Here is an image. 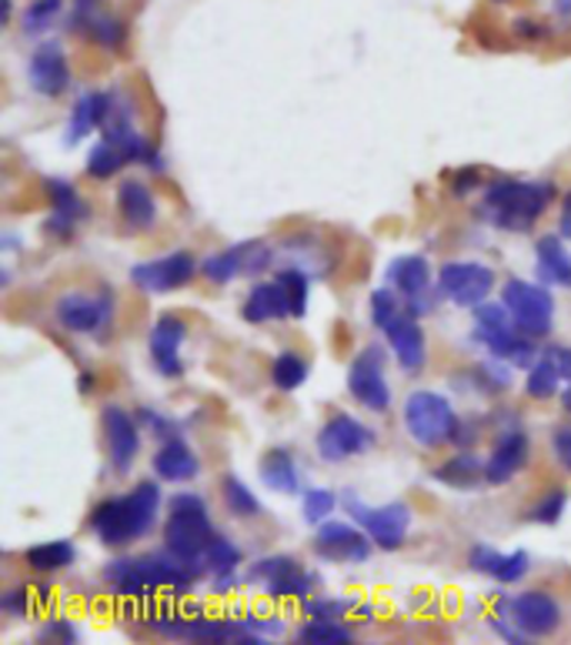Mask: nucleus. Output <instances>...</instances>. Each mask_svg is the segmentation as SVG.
Masks as SVG:
<instances>
[{"instance_id": "a878e982", "label": "nucleus", "mask_w": 571, "mask_h": 645, "mask_svg": "<svg viewBox=\"0 0 571 645\" xmlns=\"http://www.w3.org/2000/svg\"><path fill=\"white\" fill-rule=\"evenodd\" d=\"M524 458H528V438L521 431H508V435L498 438L491 458L484 462V478L491 485H504V482H511L518 475Z\"/></svg>"}, {"instance_id": "864d4df0", "label": "nucleus", "mask_w": 571, "mask_h": 645, "mask_svg": "<svg viewBox=\"0 0 571 645\" xmlns=\"http://www.w3.org/2000/svg\"><path fill=\"white\" fill-rule=\"evenodd\" d=\"M558 235H561V238H571V191H568L564 201H561V225H558Z\"/></svg>"}, {"instance_id": "2f4dec72", "label": "nucleus", "mask_w": 571, "mask_h": 645, "mask_svg": "<svg viewBox=\"0 0 571 645\" xmlns=\"http://www.w3.org/2000/svg\"><path fill=\"white\" fill-rule=\"evenodd\" d=\"M261 478L268 488L274 492H284V495H294L301 488V475H298V465L291 458V452L284 448H274L261 458Z\"/></svg>"}, {"instance_id": "37998d69", "label": "nucleus", "mask_w": 571, "mask_h": 645, "mask_svg": "<svg viewBox=\"0 0 571 645\" xmlns=\"http://www.w3.org/2000/svg\"><path fill=\"white\" fill-rule=\"evenodd\" d=\"M558 385H561L558 371H554L544 358H538L534 368L528 371V395H534V398H551V395L558 391Z\"/></svg>"}, {"instance_id": "09e8293b", "label": "nucleus", "mask_w": 571, "mask_h": 645, "mask_svg": "<svg viewBox=\"0 0 571 645\" xmlns=\"http://www.w3.org/2000/svg\"><path fill=\"white\" fill-rule=\"evenodd\" d=\"M0 608L11 612V615H24V612H28V588H24V585L11 588L4 598H0Z\"/></svg>"}, {"instance_id": "39448f33", "label": "nucleus", "mask_w": 571, "mask_h": 645, "mask_svg": "<svg viewBox=\"0 0 571 645\" xmlns=\"http://www.w3.org/2000/svg\"><path fill=\"white\" fill-rule=\"evenodd\" d=\"M474 338L484 348H491V355H498V358H504L511 365H528L531 361V351H534L531 348V338L514 325V318L504 308V301L501 305L481 301L474 308Z\"/></svg>"}, {"instance_id": "b1692460", "label": "nucleus", "mask_w": 571, "mask_h": 645, "mask_svg": "<svg viewBox=\"0 0 571 645\" xmlns=\"http://www.w3.org/2000/svg\"><path fill=\"white\" fill-rule=\"evenodd\" d=\"M468 562H471L474 572H484V575H491V578L501 582V585L521 582L524 572H528V565H531L524 548H518V552H511V555H501V552H494V548H488V545H474L471 555H468Z\"/></svg>"}, {"instance_id": "2eb2a0df", "label": "nucleus", "mask_w": 571, "mask_h": 645, "mask_svg": "<svg viewBox=\"0 0 571 645\" xmlns=\"http://www.w3.org/2000/svg\"><path fill=\"white\" fill-rule=\"evenodd\" d=\"M154 628L164 632V635L198 638V642H251V645H261V638L251 632V625H241V622H211V618L188 622L181 615H171V618H161Z\"/></svg>"}, {"instance_id": "c03bdc74", "label": "nucleus", "mask_w": 571, "mask_h": 645, "mask_svg": "<svg viewBox=\"0 0 571 645\" xmlns=\"http://www.w3.org/2000/svg\"><path fill=\"white\" fill-rule=\"evenodd\" d=\"M334 505H338L334 492H328V488H311V492L304 495V518H308L311 525H321V522H328V515L334 512Z\"/></svg>"}, {"instance_id": "c85d7f7f", "label": "nucleus", "mask_w": 571, "mask_h": 645, "mask_svg": "<svg viewBox=\"0 0 571 645\" xmlns=\"http://www.w3.org/2000/svg\"><path fill=\"white\" fill-rule=\"evenodd\" d=\"M534 251H538V275H541V281L571 288V251L564 248L561 235L538 238Z\"/></svg>"}, {"instance_id": "0eeeda50", "label": "nucleus", "mask_w": 571, "mask_h": 645, "mask_svg": "<svg viewBox=\"0 0 571 645\" xmlns=\"http://www.w3.org/2000/svg\"><path fill=\"white\" fill-rule=\"evenodd\" d=\"M504 308L511 311L514 325L528 335V338H544L551 331V315H554V298L548 295V288L531 285V281H508L501 291Z\"/></svg>"}, {"instance_id": "3c124183", "label": "nucleus", "mask_w": 571, "mask_h": 645, "mask_svg": "<svg viewBox=\"0 0 571 645\" xmlns=\"http://www.w3.org/2000/svg\"><path fill=\"white\" fill-rule=\"evenodd\" d=\"M341 612H348V602H341V598H324V602H308V615H321V618H331V615H341Z\"/></svg>"}, {"instance_id": "9b49d317", "label": "nucleus", "mask_w": 571, "mask_h": 645, "mask_svg": "<svg viewBox=\"0 0 571 645\" xmlns=\"http://www.w3.org/2000/svg\"><path fill=\"white\" fill-rule=\"evenodd\" d=\"M348 505H351L354 518L364 525V532L371 535L374 545H381V548L391 552V548H398V545L408 538L411 508H408L404 502H391V505H384V508H368V505L348 498Z\"/></svg>"}, {"instance_id": "a211bd4d", "label": "nucleus", "mask_w": 571, "mask_h": 645, "mask_svg": "<svg viewBox=\"0 0 571 645\" xmlns=\"http://www.w3.org/2000/svg\"><path fill=\"white\" fill-rule=\"evenodd\" d=\"M314 548L334 562H364L371 555V535L348 522H321Z\"/></svg>"}, {"instance_id": "cd10ccee", "label": "nucleus", "mask_w": 571, "mask_h": 645, "mask_svg": "<svg viewBox=\"0 0 571 645\" xmlns=\"http://www.w3.org/2000/svg\"><path fill=\"white\" fill-rule=\"evenodd\" d=\"M118 211L131 231H148L158 221V205L154 195L141 181H124L118 191Z\"/></svg>"}, {"instance_id": "f704fd0d", "label": "nucleus", "mask_w": 571, "mask_h": 645, "mask_svg": "<svg viewBox=\"0 0 571 645\" xmlns=\"http://www.w3.org/2000/svg\"><path fill=\"white\" fill-rule=\"evenodd\" d=\"M271 381H274L281 391H294V388H301V385L308 381V365H304V358H298L294 351L278 355V358H274V365H271Z\"/></svg>"}, {"instance_id": "aec40b11", "label": "nucleus", "mask_w": 571, "mask_h": 645, "mask_svg": "<svg viewBox=\"0 0 571 645\" xmlns=\"http://www.w3.org/2000/svg\"><path fill=\"white\" fill-rule=\"evenodd\" d=\"M104 435H108L111 465H114L118 472H131V465H134V458H138V452H141L138 421H134L124 408L111 405V408H104Z\"/></svg>"}, {"instance_id": "ea45409f", "label": "nucleus", "mask_w": 571, "mask_h": 645, "mask_svg": "<svg viewBox=\"0 0 571 645\" xmlns=\"http://www.w3.org/2000/svg\"><path fill=\"white\" fill-rule=\"evenodd\" d=\"M64 8V0H34V4L24 11V34H44L48 28H54L58 14Z\"/></svg>"}, {"instance_id": "f257e3e1", "label": "nucleus", "mask_w": 571, "mask_h": 645, "mask_svg": "<svg viewBox=\"0 0 571 645\" xmlns=\"http://www.w3.org/2000/svg\"><path fill=\"white\" fill-rule=\"evenodd\" d=\"M104 578L118 595H151L158 588H188L198 578V562H184L174 552L128 555L111 562Z\"/></svg>"}, {"instance_id": "4be33fe9", "label": "nucleus", "mask_w": 571, "mask_h": 645, "mask_svg": "<svg viewBox=\"0 0 571 645\" xmlns=\"http://www.w3.org/2000/svg\"><path fill=\"white\" fill-rule=\"evenodd\" d=\"M391 285L401 291V298L408 301V308L418 315L428 308V288H431V271H428V261L418 258V255H408V258H398L388 271Z\"/></svg>"}, {"instance_id": "a19ab883", "label": "nucleus", "mask_w": 571, "mask_h": 645, "mask_svg": "<svg viewBox=\"0 0 571 645\" xmlns=\"http://www.w3.org/2000/svg\"><path fill=\"white\" fill-rule=\"evenodd\" d=\"M204 558H208V568L214 572V575H221V578H228L234 568H238V562H241V552L218 532L214 535V542H211V548L204 552Z\"/></svg>"}, {"instance_id": "7c9ffc66", "label": "nucleus", "mask_w": 571, "mask_h": 645, "mask_svg": "<svg viewBox=\"0 0 571 645\" xmlns=\"http://www.w3.org/2000/svg\"><path fill=\"white\" fill-rule=\"evenodd\" d=\"M154 472L164 478V482H191L198 472H201V462L198 455L188 448V441H168L158 455H154Z\"/></svg>"}, {"instance_id": "20e7f679", "label": "nucleus", "mask_w": 571, "mask_h": 645, "mask_svg": "<svg viewBox=\"0 0 571 645\" xmlns=\"http://www.w3.org/2000/svg\"><path fill=\"white\" fill-rule=\"evenodd\" d=\"M214 535H218V528L211 525V515H208V505H204L201 495L181 492V495L171 498V512H168V522H164L168 552H174L184 562H198L211 548Z\"/></svg>"}, {"instance_id": "c9c22d12", "label": "nucleus", "mask_w": 571, "mask_h": 645, "mask_svg": "<svg viewBox=\"0 0 571 645\" xmlns=\"http://www.w3.org/2000/svg\"><path fill=\"white\" fill-rule=\"evenodd\" d=\"M124 165H128L124 151H121L118 145H111V141L98 145V148L88 155V175H91V178H101V181L111 178V175H118Z\"/></svg>"}, {"instance_id": "6ab92c4d", "label": "nucleus", "mask_w": 571, "mask_h": 645, "mask_svg": "<svg viewBox=\"0 0 571 645\" xmlns=\"http://www.w3.org/2000/svg\"><path fill=\"white\" fill-rule=\"evenodd\" d=\"M511 615H514L518 632H524L528 638H541L558 628L561 605L548 592H524L511 602Z\"/></svg>"}, {"instance_id": "bb28decb", "label": "nucleus", "mask_w": 571, "mask_h": 645, "mask_svg": "<svg viewBox=\"0 0 571 645\" xmlns=\"http://www.w3.org/2000/svg\"><path fill=\"white\" fill-rule=\"evenodd\" d=\"M44 188H48L51 205H54V218H51L48 228H51L54 235L68 238V235L74 231V225L88 218V205H84L81 195H78L68 181H61V178H48Z\"/></svg>"}, {"instance_id": "a18cd8bd", "label": "nucleus", "mask_w": 571, "mask_h": 645, "mask_svg": "<svg viewBox=\"0 0 571 645\" xmlns=\"http://www.w3.org/2000/svg\"><path fill=\"white\" fill-rule=\"evenodd\" d=\"M564 505H568V492H564V488H554V492H548V495L528 512V518H531V522H541V525H554V522L561 518Z\"/></svg>"}, {"instance_id": "49530a36", "label": "nucleus", "mask_w": 571, "mask_h": 645, "mask_svg": "<svg viewBox=\"0 0 571 645\" xmlns=\"http://www.w3.org/2000/svg\"><path fill=\"white\" fill-rule=\"evenodd\" d=\"M554 371H558V378L561 381H571V348H561V345H554V348H544V355H541Z\"/></svg>"}, {"instance_id": "f03ea898", "label": "nucleus", "mask_w": 571, "mask_h": 645, "mask_svg": "<svg viewBox=\"0 0 571 645\" xmlns=\"http://www.w3.org/2000/svg\"><path fill=\"white\" fill-rule=\"evenodd\" d=\"M158 508H161V492H158L154 482H144L134 492L121 495V498L101 502L91 515V528L98 532V538L104 545L118 548V545H128V542L141 538L154 525Z\"/></svg>"}, {"instance_id": "5701e85b", "label": "nucleus", "mask_w": 571, "mask_h": 645, "mask_svg": "<svg viewBox=\"0 0 571 645\" xmlns=\"http://www.w3.org/2000/svg\"><path fill=\"white\" fill-rule=\"evenodd\" d=\"M184 335H188V328L174 315H161L158 325H154V331H151V358H154L158 371L168 375V378H178L181 375V355H178V348H181Z\"/></svg>"}, {"instance_id": "72a5a7b5", "label": "nucleus", "mask_w": 571, "mask_h": 645, "mask_svg": "<svg viewBox=\"0 0 571 645\" xmlns=\"http://www.w3.org/2000/svg\"><path fill=\"white\" fill-rule=\"evenodd\" d=\"M24 558L38 572H58V568L74 562V545L71 542H41V545L28 548Z\"/></svg>"}, {"instance_id": "4c0bfd02", "label": "nucleus", "mask_w": 571, "mask_h": 645, "mask_svg": "<svg viewBox=\"0 0 571 645\" xmlns=\"http://www.w3.org/2000/svg\"><path fill=\"white\" fill-rule=\"evenodd\" d=\"M481 475H484V468L474 455H458V458H451L448 465L438 468V478L444 485H474Z\"/></svg>"}, {"instance_id": "423d86ee", "label": "nucleus", "mask_w": 571, "mask_h": 645, "mask_svg": "<svg viewBox=\"0 0 571 645\" xmlns=\"http://www.w3.org/2000/svg\"><path fill=\"white\" fill-rule=\"evenodd\" d=\"M404 425L421 448H438L448 438H454V431H458V418H454L451 401L444 395H434V391H414L408 398Z\"/></svg>"}, {"instance_id": "4d7b16f0", "label": "nucleus", "mask_w": 571, "mask_h": 645, "mask_svg": "<svg viewBox=\"0 0 571 645\" xmlns=\"http://www.w3.org/2000/svg\"><path fill=\"white\" fill-rule=\"evenodd\" d=\"M558 11L561 14H571V0H558Z\"/></svg>"}, {"instance_id": "4468645a", "label": "nucleus", "mask_w": 571, "mask_h": 645, "mask_svg": "<svg viewBox=\"0 0 571 645\" xmlns=\"http://www.w3.org/2000/svg\"><path fill=\"white\" fill-rule=\"evenodd\" d=\"M251 582H264V592L268 595H278V598H291V595H308L314 578L298 565V558L291 555H274V558H261L251 575Z\"/></svg>"}, {"instance_id": "5fc2aeb1", "label": "nucleus", "mask_w": 571, "mask_h": 645, "mask_svg": "<svg viewBox=\"0 0 571 645\" xmlns=\"http://www.w3.org/2000/svg\"><path fill=\"white\" fill-rule=\"evenodd\" d=\"M518 34H521V38H541V34H544V28H541V24H534V21H518Z\"/></svg>"}, {"instance_id": "de8ad7c7", "label": "nucleus", "mask_w": 571, "mask_h": 645, "mask_svg": "<svg viewBox=\"0 0 571 645\" xmlns=\"http://www.w3.org/2000/svg\"><path fill=\"white\" fill-rule=\"evenodd\" d=\"M551 448H554V458L571 472V428H558L551 435Z\"/></svg>"}, {"instance_id": "7ed1b4c3", "label": "nucleus", "mask_w": 571, "mask_h": 645, "mask_svg": "<svg viewBox=\"0 0 571 645\" xmlns=\"http://www.w3.org/2000/svg\"><path fill=\"white\" fill-rule=\"evenodd\" d=\"M551 185L541 181H494L484 188L478 215L501 231H528L548 208Z\"/></svg>"}, {"instance_id": "9d476101", "label": "nucleus", "mask_w": 571, "mask_h": 645, "mask_svg": "<svg viewBox=\"0 0 571 645\" xmlns=\"http://www.w3.org/2000/svg\"><path fill=\"white\" fill-rule=\"evenodd\" d=\"M198 271V261L188 251H174L154 261H144L138 268H131V281L138 288H144L148 295H164V291H178L184 288Z\"/></svg>"}, {"instance_id": "ddd939ff", "label": "nucleus", "mask_w": 571, "mask_h": 645, "mask_svg": "<svg viewBox=\"0 0 571 645\" xmlns=\"http://www.w3.org/2000/svg\"><path fill=\"white\" fill-rule=\"evenodd\" d=\"M268 265H271V248L264 241H241V245H234V248L208 258L201 268H204V278L208 281L224 285V281H231L238 275H258Z\"/></svg>"}, {"instance_id": "473e14b6", "label": "nucleus", "mask_w": 571, "mask_h": 645, "mask_svg": "<svg viewBox=\"0 0 571 645\" xmlns=\"http://www.w3.org/2000/svg\"><path fill=\"white\" fill-rule=\"evenodd\" d=\"M298 638L308 642V645H348L351 642V628L334 622V618H321L314 615L311 622H304L298 628Z\"/></svg>"}, {"instance_id": "58836bf2", "label": "nucleus", "mask_w": 571, "mask_h": 645, "mask_svg": "<svg viewBox=\"0 0 571 645\" xmlns=\"http://www.w3.org/2000/svg\"><path fill=\"white\" fill-rule=\"evenodd\" d=\"M81 28H84L101 48H121V41H124V24H121L118 18L101 14V11H94Z\"/></svg>"}, {"instance_id": "c756f323", "label": "nucleus", "mask_w": 571, "mask_h": 645, "mask_svg": "<svg viewBox=\"0 0 571 645\" xmlns=\"http://www.w3.org/2000/svg\"><path fill=\"white\" fill-rule=\"evenodd\" d=\"M111 101H114V95H88V98H81V101L74 105L71 121H68V145H71V148L81 145L94 128L104 125V118H108V111H111Z\"/></svg>"}, {"instance_id": "6e6d98bb", "label": "nucleus", "mask_w": 571, "mask_h": 645, "mask_svg": "<svg viewBox=\"0 0 571 645\" xmlns=\"http://www.w3.org/2000/svg\"><path fill=\"white\" fill-rule=\"evenodd\" d=\"M561 405L571 411V381H568V388H564V395H561Z\"/></svg>"}, {"instance_id": "393cba45", "label": "nucleus", "mask_w": 571, "mask_h": 645, "mask_svg": "<svg viewBox=\"0 0 571 645\" xmlns=\"http://www.w3.org/2000/svg\"><path fill=\"white\" fill-rule=\"evenodd\" d=\"M281 318H291V298H288L284 285L278 278L254 285L248 301H244V321L264 325V321H281Z\"/></svg>"}, {"instance_id": "412c9836", "label": "nucleus", "mask_w": 571, "mask_h": 645, "mask_svg": "<svg viewBox=\"0 0 571 645\" xmlns=\"http://www.w3.org/2000/svg\"><path fill=\"white\" fill-rule=\"evenodd\" d=\"M28 71H31V88L44 98H58L71 85V68H68V58L58 44H41L31 54Z\"/></svg>"}, {"instance_id": "6e6552de", "label": "nucleus", "mask_w": 571, "mask_h": 645, "mask_svg": "<svg viewBox=\"0 0 571 645\" xmlns=\"http://www.w3.org/2000/svg\"><path fill=\"white\" fill-rule=\"evenodd\" d=\"M441 295L458 308H478L494 288V271L478 261H448L438 275Z\"/></svg>"}, {"instance_id": "603ef678", "label": "nucleus", "mask_w": 571, "mask_h": 645, "mask_svg": "<svg viewBox=\"0 0 571 645\" xmlns=\"http://www.w3.org/2000/svg\"><path fill=\"white\" fill-rule=\"evenodd\" d=\"M41 638H61V642H78V628L71 625V622H51L44 632H41Z\"/></svg>"}, {"instance_id": "f3484780", "label": "nucleus", "mask_w": 571, "mask_h": 645, "mask_svg": "<svg viewBox=\"0 0 571 645\" xmlns=\"http://www.w3.org/2000/svg\"><path fill=\"white\" fill-rule=\"evenodd\" d=\"M371 445H374V435L351 415H334L318 435V452L328 462H344V458H351V455H358Z\"/></svg>"}, {"instance_id": "79ce46f5", "label": "nucleus", "mask_w": 571, "mask_h": 645, "mask_svg": "<svg viewBox=\"0 0 571 645\" xmlns=\"http://www.w3.org/2000/svg\"><path fill=\"white\" fill-rule=\"evenodd\" d=\"M278 281L284 285V291H288V298H291V315L301 318V315L308 311V275H304L301 268H284V271L278 275Z\"/></svg>"}, {"instance_id": "8fccbe9b", "label": "nucleus", "mask_w": 571, "mask_h": 645, "mask_svg": "<svg viewBox=\"0 0 571 645\" xmlns=\"http://www.w3.org/2000/svg\"><path fill=\"white\" fill-rule=\"evenodd\" d=\"M481 185V175L474 171V168H464V171H458L454 178H451V191L454 195H468L471 188H478Z\"/></svg>"}, {"instance_id": "1a4fd4ad", "label": "nucleus", "mask_w": 571, "mask_h": 645, "mask_svg": "<svg viewBox=\"0 0 571 645\" xmlns=\"http://www.w3.org/2000/svg\"><path fill=\"white\" fill-rule=\"evenodd\" d=\"M348 388L351 395L371 408V411H388L391 405V388H388V378H384V361H381V351L378 348H364L351 368H348Z\"/></svg>"}, {"instance_id": "dca6fc26", "label": "nucleus", "mask_w": 571, "mask_h": 645, "mask_svg": "<svg viewBox=\"0 0 571 645\" xmlns=\"http://www.w3.org/2000/svg\"><path fill=\"white\" fill-rule=\"evenodd\" d=\"M378 328L384 331L388 345L394 348L398 365H401L404 371H421L428 348H424V331H421V325L414 321V311L398 308V311H394L384 325H378Z\"/></svg>"}, {"instance_id": "e433bc0d", "label": "nucleus", "mask_w": 571, "mask_h": 645, "mask_svg": "<svg viewBox=\"0 0 571 645\" xmlns=\"http://www.w3.org/2000/svg\"><path fill=\"white\" fill-rule=\"evenodd\" d=\"M224 502H228V508L234 512V515H241V518H251V515H258L261 512V505H258V498H254V492L238 478V475H224Z\"/></svg>"}, {"instance_id": "f8f14e48", "label": "nucleus", "mask_w": 571, "mask_h": 645, "mask_svg": "<svg viewBox=\"0 0 571 645\" xmlns=\"http://www.w3.org/2000/svg\"><path fill=\"white\" fill-rule=\"evenodd\" d=\"M111 318H114V298H111V291H101L98 298L64 295L58 301V321L68 331H74V335H94L104 325L111 328Z\"/></svg>"}]
</instances>
